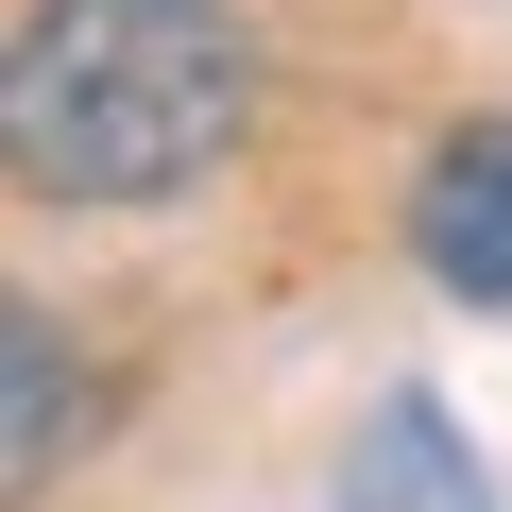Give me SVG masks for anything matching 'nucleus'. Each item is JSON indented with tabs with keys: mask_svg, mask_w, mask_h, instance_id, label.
Here are the masks:
<instances>
[{
	"mask_svg": "<svg viewBox=\"0 0 512 512\" xmlns=\"http://www.w3.org/2000/svg\"><path fill=\"white\" fill-rule=\"evenodd\" d=\"M0 137L35 205H188L256 137V52L222 0H35Z\"/></svg>",
	"mask_w": 512,
	"mask_h": 512,
	"instance_id": "nucleus-1",
	"label": "nucleus"
},
{
	"mask_svg": "<svg viewBox=\"0 0 512 512\" xmlns=\"http://www.w3.org/2000/svg\"><path fill=\"white\" fill-rule=\"evenodd\" d=\"M410 256H427L461 308H512V120H461L410 171Z\"/></svg>",
	"mask_w": 512,
	"mask_h": 512,
	"instance_id": "nucleus-2",
	"label": "nucleus"
},
{
	"mask_svg": "<svg viewBox=\"0 0 512 512\" xmlns=\"http://www.w3.org/2000/svg\"><path fill=\"white\" fill-rule=\"evenodd\" d=\"M342 512H495V495H478L461 427H444L427 393H393V410L359 427V461H342Z\"/></svg>",
	"mask_w": 512,
	"mask_h": 512,
	"instance_id": "nucleus-3",
	"label": "nucleus"
},
{
	"mask_svg": "<svg viewBox=\"0 0 512 512\" xmlns=\"http://www.w3.org/2000/svg\"><path fill=\"white\" fill-rule=\"evenodd\" d=\"M69 444H86V376H69V325L52 308H18V342H0V478H69Z\"/></svg>",
	"mask_w": 512,
	"mask_h": 512,
	"instance_id": "nucleus-4",
	"label": "nucleus"
}]
</instances>
